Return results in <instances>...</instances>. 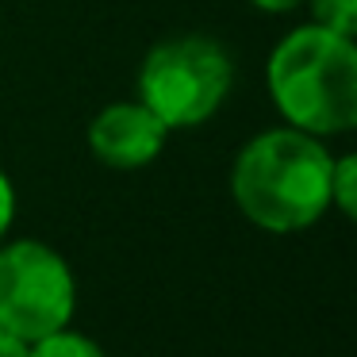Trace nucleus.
<instances>
[{"mask_svg": "<svg viewBox=\"0 0 357 357\" xmlns=\"http://www.w3.org/2000/svg\"><path fill=\"white\" fill-rule=\"evenodd\" d=\"M0 357H27V342H20L16 334L0 326Z\"/></svg>", "mask_w": 357, "mask_h": 357, "instance_id": "obj_10", "label": "nucleus"}, {"mask_svg": "<svg viewBox=\"0 0 357 357\" xmlns=\"http://www.w3.org/2000/svg\"><path fill=\"white\" fill-rule=\"evenodd\" d=\"M77 284L62 257L43 242H12L0 250V326L20 342L70 323Z\"/></svg>", "mask_w": 357, "mask_h": 357, "instance_id": "obj_4", "label": "nucleus"}, {"mask_svg": "<svg viewBox=\"0 0 357 357\" xmlns=\"http://www.w3.org/2000/svg\"><path fill=\"white\" fill-rule=\"evenodd\" d=\"M331 204H338L357 223V154H346L331 169Z\"/></svg>", "mask_w": 357, "mask_h": 357, "instance_id": "obj_8", "label": "nucleus"}, {"mask_svg": "<svg viewBox=\"0 0 357 357\" xmlns=\"http://www.w3.org/2000/svg\"><path fill=\"white\" fill-rule=\"evenodd\" d=\"M231 58L204 35L158 43L139 73V96L165 127H196L231 93Z\"/></svg>", "mask_w": 357, "mask_h": 357, "instance_id": "obj_3", "label": "nucleus"}, {"mask_svg": "<svg viewBox=\"0 0 357 357\" xmlns=\"http://www.w3.org/2000/svg\"><path fill=\"white\" fill-rule=\"evenodd\" d=\"M254 8H261V12H292L296 4H303V0H250Z\"/></svg>", "mask_w": 357, "mask_h": 357, "instance_id": "obj_11", "label": "nucleus"}, {"mask_svg": "<svg viewBox=\"0 0 357 357\" xmlns=\"http://www.w3.org/2000/svg\"><path fill=\"white\" fill-rule=\"evenodd\" d=\"M165 131L146 104H112L89 123V150L112 169H142L165 146Z\"/></svg>", "mask_w": 357, "mask_h": 357, "instance_id": "obj_5", "label": "nucleus"}, {"mask_svg": "<svg viewBox=\"0 0 357 357\" xmlns=\"http://www.w3.org/2000/svg\"><path fill=\"white\" fill-rule=\"evenodd\" d=\"M269 93L292 127L338 135L357 127V43L326 27H300L269 58Z\"/></svg>", "mask_w": 357, "mask_h": 357, "instance_id": "obj_2", "label": "nucleus"}, {"mask_svg": "<svg viewBox=\"0 0 357 357\" xmlns=\"http://www.w3.org/2000/svg\"><path fill=\"white\" fill-rule=\"evenodd\" d=\"M12 215H16V192H12V181L0 173V234L8 231Z\"/></svg>", "mask_w": 357, "mask_h": 357, "instance_id": "obj_9", "label": "nucleus"}, {"mask_svg": "<svg viewBox=\"0 0 357 357\" xmlns=\"http://www.w3.org/2000/svg\"><path fill=\"white\" fill-rule=\"evenodd\" d=\"M27 357H104V349L93 338H85V334L58 326V331L27 342Z\"/></svg>", "mask_w": 357, "mask_h": 357, "instance_id": "obj_6", "label": "nucleus"}, {"mask_svg": "<svg viewBox=\"0 0 357 357\" xmlns=\"http://www.w3.org/2000/svg\"><path fill=\"white\" fill-rule=\"evenodd\" d=\"M311 24L357 39V0H311Z\"/></svg>", "mask_w": 357, "mask_h": 357, "instance_id": "obj_7", "label": "nucleus"}, {"mask_svg": "<svg viewBox=\"0 0 357 357\" xmlns=\"http://www.w3.org/2000/svg\"><path fill=\"white\" fill-rule=\"evenodd\" d=\"M334 158L307 131H265L234 162L231 188L242 215L261 231L292 234L331 208Z\"/></svg>", "mask_w": 357, "mask_h": 357, "instance_id": "obj_1", "label": "nucleus"}]
</instances>
